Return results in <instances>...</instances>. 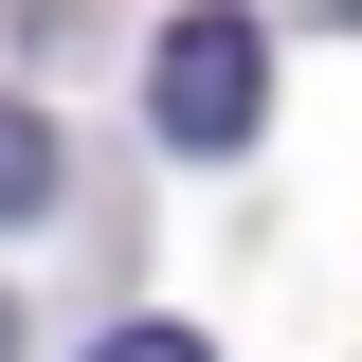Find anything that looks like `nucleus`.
<instances>
[{"label": "nucleus", "mask_w": 362, "mask_h": 362, "mask_svg": "<svg viewBox=\"0 0 362 362\" xmlns=\"http://www.w3.org/2000/svg\"><path fill=\"white\" fill-rule=\"evenodd\" d=\"M254 90H272V37L235 18V0H199V18H163V54H145V127L163 145H254Z\"/></svg>", "instance_id": "f257e3e1"}, {"label": "nucleus", "mask_w": 362, "mask_h": 362, "mask_svg": "<svg viewBox=\"0 0 362 362\" xmlns=\"http://www.w3.org/2000/svg\"><path fill=\"white\" fill-rule=\"evenodd\" d=\"M54 181H73V163H54V127L0 90V218H54Z\"/></svg>", "instance_id": "f03ea898"}, {"label": "nucleus", "mask_w": 362, "mask_h": 362, "mask_svg": "<svg viewBox=\"0 0 362 362\" xmlns=\"http://www.w3.org/2000/svg\"><path fill=\"white\" fill-rule=\"evenodd\" d=\"M90 362H218V344H199V326H109Z\"/></svg>", "instance_id": "7ed1b4c3"}, {"label": "nucleus", "mask_w": 362, "mask_h": 362, "mask_svg": "<svg viewBox=\"0 0 362 362\" xmlns=\"http://www.w3.org/2000/svg\"><path fill=\"white\" fill-rule=\"evenodd\" d=\"M0 362H18V290H0Z\"/></svg>", "instance_id": "20e7f679"}]
</instances>
